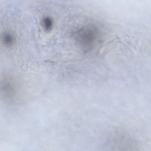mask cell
I'll return each mask as SVG.
<instances>
[{
  "instance_id": "1",
  "label": "cell",
  "mask_w": 151,
  "mask_h": 151,
  "mask_svg": "<svg viewBox=\"0 0 151 151\" xmlns=\"http://www.w3.org/2000/svg\"><path fill=\"white\" fill-rule=\"evenodd\" d=\"M107 135L106 145L112 150L132 151L138 148L137 142L123 128H115Z\"/></svg>"
},
{
  "instance_id": "2",
  "label": "cell",
  "mask_w": 151,
  "mask_h": 151,
  "mask_svg": "<svg viewBox=\"0 0 151 151\" xmlns=\"http://www.w3.org/2000/svg\"><path fill=\"white\" fill-rule=\"evenodd\" d=\"M100 34V30L96 25L89 24L74 32L73 36L83 51L86 52L93 48Z\"/></svg>"
},
{
  "instance_id": "3",
  "label": "cell",
  "mask_w": 151,
  "mask_h": 151,
  "mask_svg": "<svg viewBox=\"0 0 151 151\" xmlns=\"http://www.w3.org/2000/svg\"><path fill=\"white\" fill-rule=\"evenodd\" d=\"M1 40L4 46L9 48L12 47L14 45L16 39L14 35L11 33L4 32L1 35Z\"/></svg>"
},
{
  "instance_id": "4",
  "label": "cell",
  "mask_w": 151,
  "mask_h": 151,
  "mask_svg": "<svg viewBox=\"0 0 151 151\" xmlns=\"http://www.w3.org/2000/svg\"><path fill=\"white\" fill-rule=\"evenodd\" d=\"M40 24L45 32L49 33L53 29V21L51 17L46 16L43 18L41 20Z\"/></svg>"
}]
</instances>
